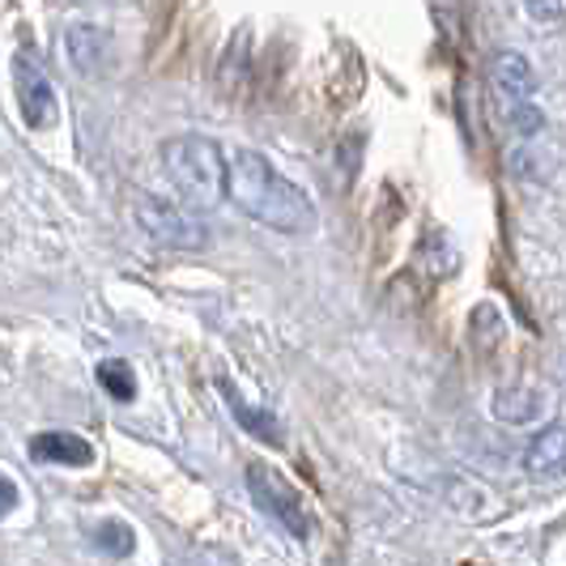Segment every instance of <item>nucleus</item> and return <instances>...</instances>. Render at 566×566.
I'll return each mask as SVG.
<instances>
[{"label":"nucleus","instance_id":"6","mask_svg":"<svg viewBox=\"0 0 566 566\" xmlns=\"http://www.w3.org/2000/svg\"><path fill=\"white\" fill-rule=\"evenodd\" d=\"M490 413L507 426H533L549 413V392L537 384H503L490 400Z\"/></svg>","mask_w":566,"mask_h":566},{"label":"nucleus","instance_id":"10","mask_svg":"<svg viewBox=\"0 0 566 566\" xmlns=\"http://www.w3.org/2000/svg\"><path fill=\"white\" fill-rule=\"evenodd\" d=\"M64 52H69V64L82 73V77H98L103 64H107V34L90 22H73L64 30Z\"/></svg>","mask_w":566,"mask_h":566},{"label":"nucleus","instance_id":"5","mask_svg":"<svg viewBox=\"0 0 566 566\" xmlns=\"http://www.w3.org/2000/svg\"><path fill=\"white\" fill-rule=\"evenodd\" d=\"M13 90H18V107L27 115V124H34V128L56 124V112H60L56 90H52V77L43 69V60L34 56L30 48H22L13 56Z\"/></svg>","mask_w":566,"mask_h":566},{"label":"nucleus","instance_id":"3","mask_svg":"<svg viewBox=\"0 0 566 566\" xmlns=\"http://www.w3.org/2000/svg\"><path fill=\"white\" fill-rule=\"evenodd\" d=\"M243 482H248V494H252V503L282 533H290L294 541H312L315 533V515L307 507V499L298 494V485L290 482L285 473H277L273 464H264V460H252L248 469H243Z\"/></svg>","mask_w":566,"mask_h":566},{"label":"nucleus","instance_id":"14","mask_svg":"<svg viewBox=\"0 0 566 566\" xmlns=\"http://www.w3.org/2000/svg\"><path fill=\"white\" fill-rule=\"evenodd\" d=\"M503 112H507V124L520 137H537L541 128H545V115H541L537 103H511Z\"/></svg>","mask_w":566,"mask_h":566},{"label":"nucleus","instance_id":"8","mask_svg":"<svg viewBox=\"0 0 566 566\" xmlns=\"http://www.w3.org/2000/svg\"><path fill=\"white\" fill-rule=\"evenodd\" d=\"M30 455L39 464H64V469H85L94 464V448L85 443L82 434H69V430H43L30 439Z\"/></svg>","mask_w":566,"mask_h":566},{"label":"nucleus","instance_id":"11","mask_svg":"<svg viewBox=\"0 0 566 566\" xmlns=\"http://www.w3.org/2000/svg\"><path fill=\"white\" fill-rule=\"evenodd\" d=\"M524 464H528V473L541 478V482H558L566 478V426H545L537 439L528 443V452H524Z\"/></svg>","mask_w":566,"mask_h":566},{"label":"nucleus","instance_id":"15","mask_svg":"<svg viewBox=\"0 0 566 566\" xmlns=\"http://www.w3.org/2000/svg\"><path fill=\"white\" fill-rule=\"evenodd\" d=\"M566 0H524V13L533 18V22H541V27H554L558 18H563Z\"/></svg>","mask_w":566,"mask_h":566},{"label":"nucleus","instance_id":"16","mask_svg":"<svg viewBox=\"0 0 566 566\" xmlns=\"http://www.w3.org/2000/svg\"><path fill=\"white\" fill-rule=\"evenodd\" d=\"M18 499H22V494H18V485L9 482V478H0V520L18 507Z\"/></svg>","mask_w":566,"mask_h":566},{"label":"nucleus","instance_id":"12","mask_svg":"<svg viewBox=\"0 0 566 566\" xmlns=\"http://www.w3.org/2000/svg\"><path fill=\"white\" fill-rule=\"evenodd\" d=\"M90 541L94 549H103L107 558H133L137 554V533L124 524V520H103L90 528Z\"/></svg>","mask_w":566,"mask_h":566},{"label":"nucleus","instance_id":"4","mask_svg":"<svg viewBox=\"0 0 566 566\" xmlns=\"http://www.w3.org/2000/svg\"><path fill=\"white\" fill-rule=\"evenodd\" d=\"M137 222L154 243L175 248V252H200L209 243V227L197 213H188L184 205H170L163 197H137Z\"/></svg>","mask_w":566,"mask_h":566},{"label":"nucleus","instance_id":"1","mask_svg":"<svg viewBox=\"0 0 566 566\" xmlns=\"http://www.w3.org/2000/svg\"><path fill=\"white\" fill-rule=\"evenodd\" d=\"M227 200L260 227L277 234H312L319 213L315 200L285 179L260 149H234L227 158Z\"/></svg>","mask_w":566,"mask_h":566},{"label":"nucleus","instance_id":"2","mask_svg":"<svg viewBox=\"0 0 566 566\" xmlns=\"http://www.w3.org/2000/svg\"><path fill=\"white\" fill-rule=\"evenodd\" d=\"M163 167H167L170 184L184 192V200L197 209H213L227 197V154L209 137L184 133V137L163 142Z\"/></svg>","mask_w":566,"mask_h":566},{"label":"nucleus","instance_id":"9","mask_svg":"<svg viewBox=\"0 0 566 566\" xmlns=\"http://www.w3.org/2000/svg\"><path fill=\"white\" fill-rule=\"evenodd\" d=\"M218 388H222V400H227V409L234 413V422L243 426L248 434H255L260 443H269V448H282L285 430H282V422L269 413V409H260V405H248V400L239 397V388H234L230 379H218Z\"/></svg>","mask_w":566,"mask_h":566},{"label":"nucleus","instance_id":"7","mask_svg":"<svg viewBox=\"0 0 566 566\" xmlns=\"http://www.w3.org/2000/svg\"><path fill=\"white\" fill-rule=\"evenodd\" d=\"M490 82L499 90L503 107H511V103H533V94H537V73H533V64L520 56V52H494V60H490Z\"/></svg>","mask_w":566,"mask_h":566},{"label":"nucleus","instance_id":"13","mask_svg":"<svg viewBox=\"0 0 566 566\" xmlns=\"http://www.w3.org/2000/svg\"><path fill=\"white\" fill-rule=\"evenodd\" d=\"M98 384H103V392H112L124 405L137 397V375H133V367L124 358H103L98 363Z\"/></svg>","mask_w":566,"mask_h":566}]
</instances>
